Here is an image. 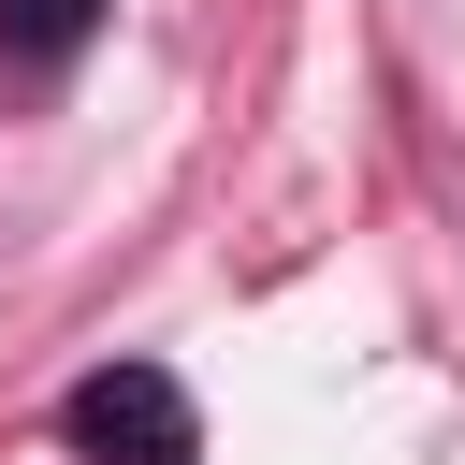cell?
<instances>
[{"label":"cell","mask_w":465,"mask_h":465,"mask_svg":"<svg viewBox=\"0 0 465 465\" xmlns=\"http://www.w3.org/2000/svg\"><path fill=\"white\" fill-rule=\"evenodd\" d=\"M87 29H102V0H0V44L15 58H73Z\"/></svg>","instance_id":"cell-2"},{"label":"cell","mask_w":465,"mask_h":465,"mask_svg":"<svg viewBox=\"0 0 465 465\" xmlns=\"http://www.w3.org/2000/svg\"><path fill=\"white\" fill-rule=\"evenodd\" d=\"M73 450L87 465H189V392L160 378V363H102V378H73Z\"/></svg>","instance_id":"cell-1"}]
</instances>
